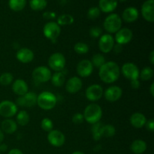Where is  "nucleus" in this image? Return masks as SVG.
<instances>
[{
	"mask_svg": "<svg viewBox=\"0 0 154 154\" xmlns=\"http://www.w3.org/2000/svg\"><path fill=\"white\" fill-rule=\"evenodd\" d=\"M120 67L115 62H107L99 68V76L105 84H112L120 78Z\"/></svg>",
	"mask_w": 154,
	"mask_h": 154,
	"instance_id": "1",
	"label": "nucleus"
},
{
	"mask_svg": "<svg viewBox=\"0 0 154 154\" xmlns=\"http://www.w3.org/2000/svg\"><path fill=\"white\" fill-rule=\"evenodd\" d=\"M84 120L90 124L99 123L102 117V108L98 104H90L86 107L84 112Z\"/></svg>",
	"mask_w": 154,
	"mask_h": 154,
	"instance_id": "2",
	"label": "nucleus"
},
{
	"mask_svg": "<svg viewBox=\"0 0 154 154\" xmlns=\"http://www.w3.org/2000/svg\"><path fill=\"white\" fill-rule=\"evenodd\" d=\"M57 103V96L51 92L45 91L38 95L37 105L42 109L49 111L53 109Z\"/></svg>",
	"mask_w": 154,
	"mask_h": 154,
	"instance_id": "3",
	"label": "nucleus"
},
{
	"mask_svg": "<svg viewBox=\"0 0 154 154\" xmlns=\"http://www.w3.org/2000/svg\"><path fill=\"white\" fill-rule=\"evenodd\" d=\"M104 29L109 33H116L121 29L122 20L117 14H111L104 21Z\"/></svg>",
	"mask_w": 154,
	"mask_h": 154,
	"instance_id": "4",
	"label": "nucleus"
},
{
	"mask_svg": "<svg viewBox=\"0 0 154 154\" xmlns=\"http://www.w3.org/2000/svg\"><path fill=\"white\" fill-rule=\"evenodd\" d=\"M66 60V57L61 53H54L48 59V65L52 70L62 72L65 69Z\"/></svg>",
	"mask_w": 154,
	"mask_h": 154,
	"instance_id": "5",
	"label": "nucleus"
},
{
	"mask_svg": "<svg viewBox=\"0 0 154 154\" xmlns=\"http://www.w3.org/2000/svg\"><path fill=\"white\" fill-rule=\"evenodd\" d=\"M61 32V28L55 22H48L43 28V33L45 38L51 42H56Z\"/></svg>",
	"mask_w": 154,
	"mask_h": 154,
	"instance_id": "6",
	"label": "nucleus"
},
{
	"mask_svg": "<svg viewBox=\"0 0 154 154\" xmlns=\"http://www.w3.org/2000/svg\"><path fill=\"white\" fill-rule=\"evenodd\" d=\"M51 72L46 66H39L35 68L32 73L33 80L37 83H45L51 78Z\"/></svg>",
	"mask_w": 154,
	"mask_h": 154,
	"instance_id": "7",
	"label": "nucleus"
},
{
	"mask_svg": "<svg viewBox=\"0 0 154 154\" xmlns=\"http://www.w3.org/2000/svg\"><path fill=\"white\" fill-rule=\"evenodd\" d=\"M17 112V106L16 103L9 100H4L0 102V115L5 118H9Z\"/></svg>",
	"mask_w": 154,
	"mask_h": 154,
	"instance_id": "8",
	"label": "nucleus"
},
{
	"mask_svg": "<svg viewBox=\"0 0 154 154\" xmlns=\"http://www.w3.org/2000/svg\"><path fill=\"white\" fill-rule=\"evenodd\" d=\"M38 95L33 92H27L23 96H19L17 99L16 105L25 108H32L37 104Z\"/></svg>",
	"mask_w": 154,
	"mask_h": 154,
	"instance_id": "9",
	"label": "nucleus"
},
{
	"mask_svg": "<svg viewBox=\"0 0 154 154\" xmlns=\"http://www.w3.org/2000/svg\"><path fill=\"white\" fill-rule=\"evenodd\" d=\"M121 72L123 76L128 80L138 79L140 71L135 64L132 63H126L123 65L121 68Z\"/></svg>",
	"mask_w": 154,
	"mask_h": 154,
	"instance_id": "10",
	"label": "nucleus"
},
{
	"mask_svg": "<svg viewBox=\"0 0 154 154\" xmlns=\"http://www.w3.org/2000/svg\"><path fill=\"white\" fill-rule=\"evenodd\" d=\"M48 142L55 147H60L66 142V136L60 130L53 129L48 132Z\"/></svg>",
	"mask_w": 154,
	"mask_h": 154,
	"instance_id": "11",
	"label": "nucleus"
},
{
	"mask_svg": "<svg viewBox=\"0 0 154 154\" xmlns=\"http://www.w3.org/2000/svg\"><path fill=\"white\" fill-rule=\"evenodd\" d=\"M104 94L103 88L99 84H93L87 87L85 92L86 98L90 102L99 100Z\"/></svg>",
	"mask_w": 154,
	"mask_h": 154,
	"instance_id": "12",
	"label": "nucleus"
},
{
	"mask_svg": "<svg viewBox=\"0 0 154 154\" xmlns=\"http://www.w3.org/2000/svg\"><path fill=\"white\" fill-rule=\"evenodd\" d=\"M114 46V38L111 34H105L101 35L99 41V50L104 54L110 53Z\"/></svg>",
	"mask_w": 154,
	"mask_h": 154,
	"instance_id": "13",
	"label": "nucleus"
},
{
	"mask_svg": "<svg viewBox=\"0 0 154 154\" xmlns=\"http://www.w3.org/2000/svg\"><path fill=\"white\" fill-rule=\"evenodd\" d=\"M93 71V66L91 61L84 60L79 62L77 66V72L81 78H87L90 76Z\"/></svg>",
	"mask_w": 154,
	"mask_h": 154,
	"instance_id": "14",
	"label": "nucleus"
},
{
	"mask_svg": "<svg viewBox=\"0 0 154 154\" xmlns=\"http://www.w3.org/2000/svg\"><path fill=\"white\" fill-rule=\"evenodd\" d=\"M133 36L132 30L128 28H122L116 32L115 42L118 45H126L131 42Z\"/></svg>",
	"mask_w": 154,
	"mask_h": 154,
	"instance_id": "15",
	"label": "nucleus"
},
{
	"mask_svg": "<svg viewBox=\"0 0 154 154\" xmlns=\"http://www.w3.org/2000/svg\"><path fill=\"white\" fill-rule=\"evenodd\" d=\"M123 95V90L118 86H111L108 87L104 93L105 99L110 102H117L121 98Z\"/></svg>",
	"mask_w": 154,
	"mask_h": 154,
	"instance_id": "16",
	"label": "nucleus"
},
{
	"mask_svg": "<svg viewBox=\"0 0 154 154\" xmlns=\"http://www.w3.org/2000/svg\"><path fill=\"white\" fill-rule=\"evenodd\" d=\"M154 0H147L141 7V14L147 21L153 23L154 21Z\"/></svg>",
	"mask_w": 154,
	"mask_h": 154,
	"instance_id": "17",
	"label": "nucleus"
},
{
	"mask_svg": "<svg viewBox=\"0 0 154 154\" xmlns=\"http://www.w3.org/2000/svg\"><path fill=\"white\" fill-rule=\"evenodd\" d=\"M82 86L83 83L81 78L74 76L68 80L66 84V90L69 93H76L81 90Z\"/></svg>",
	"mask_w": 154,
	"mask_h": 154,
	"instance_id": "18",
	"label": "nucleus"
},
{
	"mask_svg": "<svg viewBox=\"0 0 154 154\" xmlns=\"http://www.w3.org/2000/svg\"><path fill=\"white\" fill-rule=\"evenodd\" d=\"M16 57L19 62L22 63H29L34 59V53L29 48H21L17 52Z\"/></svg>",
	"mask_w": 154,
	"mask_h": 154,
	"instance_id": "19",
	"label": "nucleus"
},
{
	"mask_svg": "<svg viewBox=\"0 0 154 154\" xmlns=\"http://www.w3.org/2000/svg\"><path fill=\"white\" fill-rule=\"evenodd\" d=\"M12 90L15 94L21 96L29 92V87L25 81L22 79H17L12 84Z\"/></svg>",
	"mask_w": 154,
	"mask_h": 154,
	"instance_id": "20",
	"label": "nucleus"
},
{
	"mask_svg": "<svg viewBox=\"0 0 154 154\" xmlns=\"http://www.w3.org/2000/svg\"><path fill=\"white\" fill-rule=\"evenodd\" d=\"M129 121L133 127L136 128V129H141L145 126L146 123H147V119L143 114L140 112H136L132 114Z\"/></svg>",
	"mask_w": 154,
	"mask_h": 154,
	"instance_id": "21",
	"label": "nucleus"
},
{
	"mask_svg": "<svg viewBox=\"0 0 154 154\" xmlns=\"http://www.w3.org/2000/svg\"><path fill=\"white\" fill-rule=\"evenodd\" d=\"M139 16V13L136 8L129 7L125 9L122 14L123 20L127 23H132L137 20Z\"/></svg>",
	"mask_w": 154,
	"mask_h": 154,
	"instance_id": "22",
	"label": "nucleus"
},
{
	"mask_svg": "<svg viewBox=\"0 0 154 154\" xmlns=\"http://www.w3.org/2000/svg\"><path fill=\"white\" fill-rule=\"evenodd\" d=\"M99 5L100 11L105 13H110L117 8V0H99Z\"/></svg>",
	"mask_w": 154,
	"mask_h": 154,
	"instance_id": "23",
	"label": "nucleus"
},
{
	"mask_svg": "<svg viewBox=\"0 0 154 154\" xmlns=\"http://www.w3.org/2000/svg\"><path fill=\"white\" fill-rule=\"evenodd\" d=\"M1 130L6 134H13L17 129V124L11 119H5L1 123Z\"/></svg>",
	"mask_w": 154,
	"mask_h": 154,
	"instance_id": "24",
	"label": "nucleus"
},
{
	"mask_svg": "<svg viewBox=\"0 0 154 154\" xmlns=\"http://www.w3.org/2000/svg\"><path fill=\"white\" fill-rule=\"evenodd\" d=\"M147 143L141 139L134 141L131 144V150L135 154H142L147 150Z\"/></svg>",
	"mask_w": 154,
	"mask_h": 154,
	"instance_id": "25",
	"label": "nucleus"
},
{
	"mask_svg": "<svg viewBox=\"0 0 154 154\" xmlns=\"http://www.w3.org/2000/svg\"><path fill=\"white\" fill-rule=\"evenodd\" d=\"M51 80L53 85L60 87L64 84L65 81H66V76L62 72H57L51 76Z\"/></svg>",
	"mask_w": 154,
	"mask_h": 154,
	"instance_id": "26",
	"label": "nucleus"
},
{
	"mask_svg": "<svg viewBox=\"0 0 154 154\" xmlns=\"http://www.w3.org/2000/svg\"><path fill=\"white\" fill-rule=\"evenodd\" d=\"M116 133V129L113 125L107 124L102 125L101 128V135L105 138H111L113 137Z\"/></svg>",
	"mask_w": 154,
	"mask_h": 154,
	"instance_id": "27",
	"label": "nucleus"
},
{
	"mask_svg": "<svg viewBox=\"0 0 154 154\" xmlns=\"http://www.w3.org/2000/svg\"><path fill=\"white\" fill-rule=\"evenodd\" d=\"M26 0H9L8 5L14 11H20L25 8Z\"/></svg>",
	"mask_w": 154,
	"mask_h": 154,
	"instance_id": "28",
	"label": "nucleus"
},
{
	"mask_svg": "<svg viewBox=\"0 0 154 154\" xmlns=\"http://www.w3.org/2000/svg\"><path fill=\"white\" fill-rule=\"evenodd\" d=\"M29 115L26 111H20L16 117L17 123L20 125V126H25L29 123Z\"/></svg>",
	"mask_w": 154,
	"mask_h": 154,
	"instance_id": "29",
	"label": "nucleus"
},
{
	"mask_svg": "<svg viewBox=\"0 0 154 154\" xmlns=\"http://www.w3.org/2000/svg\"><path fill=\"white\" fill-rule=\"evenodd\" d=\"M47 0H30L29 5L32 10L42 11L47 7Z\"/></svg>",
	"mask_w": 154,
	"mask_h": 154,
	"instance_id": "30",
	"label": "nucleus"
},
{
	"mask_svg": "<svg viewBox=\"0 0 154 154\" xmlns=\"http://www.w3.org/2000/svg\"><path fill=\"white\" fill-rule=\"evenodd\" d=\"M74 17L70 14H62L57 19V23L59 26H68L71 25L74 23Z\"/></svg>",
	"mask_w": 154,
	"mask_h": 154,
	"instance_id": "31",
	"label": "nucleus"
},
{
	"mask_svg": "<svg viewBox=\"0 0 154 154\" xmlns=\"http://www.w3.org/2000/svg\"><path fill=\"white\" fill-rule=\"evenodd\" d=\"M91 63L93 64V67H96L99 69L102 67L106 62H105V58L102 54H96L93 56L91 60Z\"/></svg>",
	"mask_w": 154,
	"mask_h": 154,
	"instance_id": "32",
	"label": "nucleus"
},
{
	"mask_svg": "<svg viewBox=\"0 0 154 154\" xmlns=\"http://www.w3.org/2000/svg\"><path fill=\"white\" fill-rule=\"evenodd\" d=\"M153 76V70L150 67H145L140 72L139 77L142 81H149Z\"/></svg>",
	"mask_w": 154,
	"mask_h": 154,
	"instance_id": "33",
	"label": "nucleus"
},
{
	"mask_svg": "<svg viewBox=\"0 0 154 154\" xmlns=\"http://www.w3.org/2000/svg\"><path fill=\"white\" fill-rule=\"evenodd\" d=\"M102 124L101 123H95L92 126V135H93V138L95 141H99L102 138V135H101V128H102Z\"/></svg>",
	"mask_w": 154,
	"mask_h": 154,
	"instance_id": "34",
	"label": "nucleus"
},
{
	"mask_svg": "<svg viewBox=\"0 0 154 154\" xmlns=\"http://www.w3.org/2000/svg\"><path fill=\"white\" fill-rule=\"evenodd\" d=\"M74 51L78 54H86L89 51V46L84 42H78L74 46Z\"/></svg>",
	"mask_w": 154,
	"mask_h": 154,
	"instance_id": "35",
	"label": "nucleus"
},
{
	"mask_svg": "<svg viewBox=\"0 0 154 154\" xmlns=\"http://www.w3.org/2000/svg\"><path fill=\"white\" fill-rule=\"evenodd\" d=\"M14 77L9 72H5L0 75V84L3 86H8L12 83Z\"/></svg>",
	"mask_w": 154,
	"mask_h": 154,
	"instance_id": "36",
	"label": "nucleus"
},
{
	"mask_svg": "<svg viewBox=\"0 0 154 154\" xmlns=\"http://www.w3.org/2000/svg\"><path fill=\"white\" fill-rule=\"evenodd\" d=\"M41 127L45 132H51V130H53V128H54V123H53L52 120L50 118L48 117H45L41 122Z\"/></svg>",
	"mask_w": 154,
	"mask_h": 154,
	"instance_id": "37",
	"label": "nucleus"
},
{
	"mask_svg": "<svg viewBox=\"0 0 154 154\" xmlns=\"http://www.w3.org/2000/svg\"><path fill=\"white\" fill-rule=\"evenodd\" d=\"M100 16V9L98 7L90 8L87 12V17L90 20H96Z\"/></svg>",
	"mask_w": 154,
	"mask_h": 154,
	"instance_id": "38",
	"label": "nucleus"
},
{
	"mask_svg": "<svg viewBox=\"0 0 154 154\" xmlns=\"http://www.w3.org/2000/svg\"><path fill=\"white\" fill-rule=\"evenodd\" d=\"M102 33V30L100 27H98V26L92 27L90 30V36H91L92 38H94L100 37Z\"/></svg>",
	"mask_w": 154,
	"mask_h": 154,
	"instance_id": "39",
	"label": "nucleus"
},
{
	"mask_svg": "<svg viewBox=\"0 0 154 154\" xmlns=\"http://www.w3.org/2000/svg\"><path fill=\"white\" fill-rule=\"evenodd\" d=\"M84 115L81 113H77L75 114L72 117V122H73L75 124H81L84 122Z\"/></svg>",
	"mask_w": 154,
	"mask_h": 154,
	"instance_id": "40",
	"label": "nucleus"
},
{
	"mask_svg": "<svg viewBox=\"0 0 154 154\" xmlns=\"http://www.w3.org/2000/svg\"><path fill=\"white\" fill-rule=\"evenodd\" d=\"M57 14L55 12L53 11H46L43 14V17L46 20H54L55 19Z\"/></svg>",
	"mask_w": 154,
	"mask_h": 154,
	"instance_id": "41",
	"label": "nucleus"
},
{
	"mask_svg": "<svg viewBox=\"0 0 154 154\" xmlns=\"http://www.w3.org/2000/svg\"><path fill=\"white\" fill-rule=\"evenodd\" d=\"M146 128H147V130H149L150 132H153L154 131V120L153 119H150L148 121H147L145 124Z\"/></svg>",
	"mask_w": 154,
	"mask_h": 154,
	"instance_id": "42",
	"label": "nucleus"
},
{
	"mask_svg": "<svg viewBox=\"0 0 154 154\" xmlns=\"http://www.w3.org/2000/svg\"><path fill=\"white\" fill-rule=\"evenodd\" d=\"M131 87H132L135 90H138V88L141 86V84H140V81H138V79H135V80H132L131 81Z\"/></svg>",
	"mask_w": 154,
	"mask_h": 154,
	"instance_id": "43",
	"label": "nucleus"
},
{
	"mask_svg": "<svg viewBox=\"0 0 154 154\" xmlns=\"http://www.w3.org/2000/svg\"><path fill=\"white\" fill-rule=\"evenodd\" d=\"M113 49H114V51H115L116 54H120V53H121L122 51H123V45L117 44L115 46H114V48H113Z\"/></svg>",
	"mask_w": 154,
	"mask_h": 154,
	"instance_id": "44",
	"label": "nucleus"
},
{
	"mask_svg": "<svg viewBox=\"0 0 154 154\" xmlns=\"http://www.w3.org/2000/svg\"><path fill=\"white\" fill-rule=\"evenodd\" d=\"M8 154H23V153L20 150H19V149L14 148L11 150Z\"/></svg>",
	"mask_w": 154,
	"mask_h": 154,
	"instance_id": "45",
	"label": "nucleus"
},
{
	"mask_svg": "<svg viewBox=\"0 0 154 154\" xmlns=\"http://www.w3.org/2000/svg\"><path fill=\"white\" fill-rule=\"evenodd\" d=\"M149 60H150L151 65L154 64V51H152L149 55Z\"/></svg>",
	"mask_w": 154,
	"mask_h": 154,
	"instance_id": "46",
	"label": "nucleus"
},
{
	"mask_svg": "<svg viewBox=\"0 0 154 154\" xmlns=\"http://www.w3.org/2000/svg\"><path fill=\"white\" fill-rule=\"evenodd\" d=\"M8 150V146L5 144H0V152H5Z\"/></svg>",
	"mask_w": 154,
	"mask_h": 154,
	"instance_id": "47",
	"label": "nucleus"
},
{
	"mask_svg": "<svg viewBox=\"0 0 154 154\" xmlns=\"http://www.w3.org/2000/svg\"><path fill=\"white\" fill-rule=\"evenodd\" d=\"M4 132L0 129V144L2 143V141H4Z\"/></svg>",
	"mask_w": 154,
	"mask_h": 154,
	"instance_id": "48",
	"label": "nucleus"
},
{
	"mask_svg": "<svg viewBox=\"0 0 154 154\" xmlns=\"http://www.w3.org/2000/svg\"><path fill=\"white\" fill-rule=\"evenodd\" d=\"M150 92L151 96H154V83H152L151 84V86H150Z\"/></svg>",
	"mask_w": 154,
	"mask_h": 154,
	"instance_id": "49",
	"label": "nucleus"
},
{
	"mask_svg": "<svg viewBox=\"0 0 154 154\" xmlns=\"http://www.w3.org/2000/svg\"><path fill=\"white\" fill-rule=\"evenodd\" d=\"M72 154H84L83 152H81V151H75L74 153H72Z\"/></svg>",
	"mask_w": 154,
	"mask_h": 154,
	"instance_id": "50",
	"label": "nucleus"
},
{
	"mask_svg": "<svg viewBox=\"0 0 154 154\" xmlns=\"http://www.w3.org/2000/svg\"><path fill=\"white\" fill-rule=\"evenodd\" d=\"M120 2H126V0H119Z\"/></svg>",
	"mask_w": 154,
	"mask_h": 154,
	"instance_id": "51",
	"label": "nucleus"
},
{
	"mask_svg": "<svg viewBox=\"0 0 154 154\" xmlns=\"http://www.w3.org/2000/svg\"><path fill=\"white\" fill-rule=\"evenodd\" d=\"M0 154H1V152H0Z\"/></svg>",
	"mask_w": 154,
	"mask_h": 154,
	"instance_id": "52",
	"label": "nucleus"
}]
</instances>
